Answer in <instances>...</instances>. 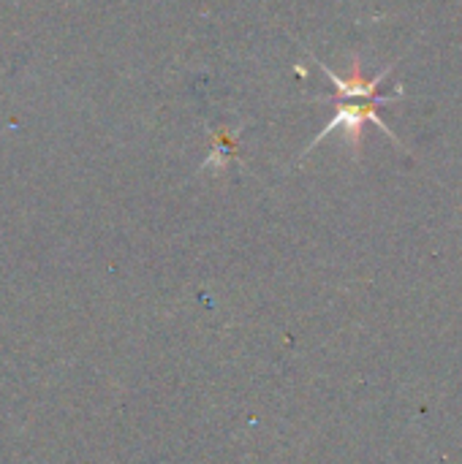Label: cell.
Listing matches in <instances>:
<instances>
[{
	"label": "cell",
	"instance_id": "2",
	"mask_svg": "<svg viewBox=\"0 0 462 464\" xmlns=\"http://www.w3.org/2000/svg\"><path fill=\"white\" fill-rule=\"evenodd\" d=\"M319 68L327 73V79L335 84V92H338V98H343V101H354V98H368V101H378V103H395L398 98H403V87H398L395 92H389V95H381L378 92V84L387 79V73L392 71V65H387L378 76H373V79H362V63H359V57L354 54V63H351V79H340L335 71H329V65H324V63H319ZM335 95L332 98H324V101H338Z\"/></svg>",
	"mask_w": 462,
	"mask_h": 464
},
{
	"label": "cell",
	"instance_id": "1",
	"mask_svg": "<svg viewBox=\"0 0 462 464\" xmlns=\"http://www.w3.org/2000/svg\"><path fill=\"white\" fill-rule=\"evenodd\" d=\"M378 106L381 103H376V101H370V103H365V106H359V103H351V101H346V103H338V109H335V117L324 125V130L308 144V150H305V155L319 144V141H324L329 133H335L338 128H346V139H349V144L359 152L362 150V133H365V125L368 122H373L378 130H384L395 144H400L398 141V136L387 128V122L378 117Z\"/></svg>",
	"mask_w": 462,
	"mask_h": 464
}]
</instances>
